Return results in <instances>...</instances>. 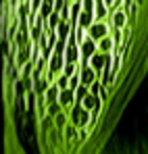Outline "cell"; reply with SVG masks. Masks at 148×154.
Segmentation results:
<instances>
[{
    "instance_id": "obj_2",
    "label": "cell",
    "mask_w": 148,
    "mask_h": 154,
    "mask_svg": "<svg viewBox=\"0 0 148 154\" xmlns=\"http://www.w3.org/2000/svg\"><path fill=\"white\" fill-rule=\"evenodd\" d=\"M102 154H146V142L142 137H113Z\"/></svg>"
},
{
    "instance_id": "obj_1",
    "label": "cell",
    "mask_w": 148,
    "mask_h": 154,
    "mask_svg": "<svg viewBox=\"0 0 148 154\" xmlns=\"http://www.w3.org/2000/svg\"><path fill=\"white\" fill-rule=\"evenodd\" d=\"M148 75V0H0V92L38 154H102Z\"/></svg>"
},
{
    "instance_id": "obj_3",
    "label": "cell",
    "mask_w": 148,
    "mask_h": 154,
    "mask_svg": "<svg viewBox=\"0 0 148 154\" xmlns=\"http://www.w3.org/2000/svg\"><path fill=\"white\" fill-rule=\"evenodd\" d=\"M146 81H148V75H146ZM146 154H148V142H146Z\"/></svg>"
}]
</instances>
